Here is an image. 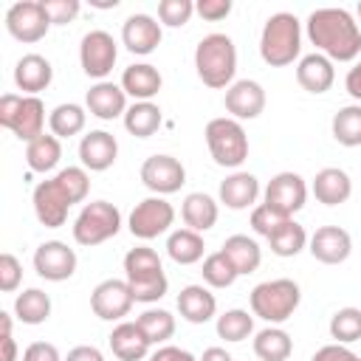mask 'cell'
<instances>
[{
	"label": "cell",
	"instance_id": "cell-46",
	"mask_svg": "<svg viewBox=\"0 0 361 361\" xmlns=\"http://www.w3.org/2000/svg\"><path fill=\"white\" fill-rule=\"evenodd\" d=\"M20 279H23V265H20V259H17L14 254H8V251L0 254V290H3V293L17 290Z\"/></svg>",
	"mask_w": 361,
	"mask_h": 361
},
{
	"label": "cell",
	"instance_id": "cell-32",
	"mask_svg": "<svg viewBox=\"0 0 361 361\" xmlns=\"http://www.w3.org/2000/svg\"><path fill=\"white\" fill-rule=\"evenodd\" d=\"M203 248H206L203 237L197 231H192V228H178L166 240V254L178 265H195V262H200L203 259Z\"/></svg>",
	"mask_w": 361,
	"mask_h": 361
},
{
	"label": "cell",
	"instance_id": "cell-47",
	"mask_svg": "<svg viewBox=\"0 0 361 361\" xmlns=\"http://www.w3.org/2000/svg\"><path fill=\"white\" fill-rule=\"evenodd\" d=\"M51 25H65L79 14V0H42Z\"/></svg>",
	"mask_w": 361,
	"mask_h": 361
},
{
	"label": "cell",
	"instance_id": "cell-17",
	"mask_svg": "<svg viewBox=\"0 0 361 361\" xmlns=\"http://www.w3.org/2000/svg\"><path fill=\"white\" fill-rule=\"evenodd\" d=\"M161 23L149 14H133L124 20L121 25V42L130 54H138V56H147L152 54L158 45H161Z\"/></svg>",
	"mask_w": 361,
	"mask_h": 361
},
{
	"label": "cell",
	"instance_id": "cell-44",
	"mask_svg": "<svg viewBox=\"0 0 361 361\" xmlns=\"http://www.w3.org/2000/svg\"><path fill=\"white\" fill-rule=\"evenodd\" d=\"M195 14V3L192 0H161L158 3V20L169 28H180L189 23V17Z\"/></svg>",
	"mask_w": 361,
	"mask_h": 361
},
{
	"label": "cell",
	"instance_id": "cell-36",
	"mask_svg": "<svg viewBox=\"0 0 361 361\" xmlns=\"http://www.w3.org/2000/svg\"><path fill=\"white\" fill-rule=\"evenodd\" d=\"M85 121H87V113L85 107L68 102V104H56L48 116V127L56 138H71V135H79L85 130Z\"/></svg>",
	"mask_w": 361,
	"mask_h": 361
},
{
	"label": "cell",
	"instance_id": "cell-18",
	"mask_svg": "<svg viewBox=\"0 0 361 361\" xmlns=\"http://www.w3.org/2000/svg\"><path fill=\"white\" fill-rule=\"evenodd\" d=\"M223 104L231 113V118H237V121H245L248 118L251 121V118H257L265 110V90L254 79H240V82H234L226 90Z\"/></svg>",
	"mask_w": 361,
	"mask_h": 361
},
{
	"label": "cell",
	"instance_id": "cell-23",
	"mask_svg": "<svg viewBox=\"0 0 361 361\" xmlns=\"http://www.w3.org/2000/svg\"><path fill=\"white\" fill-rule=\"evenodd\" d=\"M296 82L307 93H316V96L319 93H327L333 87V82H336V68H333V62L324 54H319V51L316 54H307L296 65Z\"/></svg>",
	"mask_w": 361,
	"mask_h": 361
},
{
	"label": "cell",
	"instance_id": "cell-54",
	"mask_svg": "<svg viewBox=\"0 0 361 361\" xmlns=\"http://www.w3.org/2000/svg\"><path fill=\"white\" fill-rule=\"evenodd\" d=\"M197 361H234V358L223 347H209V350H203V355Z\"/></svg>",
	"mask_w": 361,
	"mask_h": 361
},
{
	"label": "cell",
	"instance_id": "cell-20",
	"mask_svg": "<svg viewBox=\"0 0 361 361\" xmlns=\"http://www.w3.org/2000/svg\"><path fill=\"white\" fill-rule=\"evenodd\" d=\"M307 245H310L313 259H319L324 265H338V262H344L350 257L353 237L341 226H322V228L313 231V237H310Z\"/></svg>",
	"mask_w": 361,
	"mask_h": 361
},
{
	"label": "cell",
	"instance_id": "cell-56",
	"mask_svg": "<svg viewBox=\"0 0 361 361\" xmlns=\"http://www.w3.org/2000/svg\"><path fill=\"white\" fill-rule=\"evenodd\" d=\"M358 17H361V3H358Z\"/></svg>",
	"mask_w": 361,
	"mask_h": 361
},
{
	"label": "cell",
	"instance_id": "cell-3",
	"mask_svg": "<svg viewBox=\"0 0 361 361\" xmlns=\"http://www.w3.org/2000/svg\"><path fill=\"white\" fill-rule=\"evenodd\" d=\"M299 51H302V23L288 11L271 14L259 34L262 62L271 68H285L299 56Z\"/></svg>",
	"mask_w": 361,
	"mask_h": 361
},
{
	"label": "cell",
	"instance_id": "cell-4",
	"mask_svg": "<svg viewBox=\"0 0 361 361\" xmlns=\"http://www.w3.org/2000/svg\"><path fill=\"white\" fill-rule=\"evenodd\" d=\"M124 276L130 282V290H133V299L135 302H158L169 282H166V274H164V265H161V257L147 248V245H138V248H130L127 257H124Z\"/></svg>",
	"mask_w": 361,
	"mask_h": 361
},
{
	"label": "cell",
	"instance_id": "cell-30",
	"mask_svg": "<svg viewBox=\"0 0 361 361\" xmlns=\"http://www.w3.org/2000/svg\"><path fill=\"white\" fill-rule=\"evenodd\" d=\"M220 251L228 257V262L237 268V274H254L262 262V248L248 234H231Z\"/></svg>",
	"mask_w": 361,
	"mask_h": 361
},
{
	"label": "cell",
	"instance_id": "cell-37",
	"mask_svg": "<svg viewBox=\"0 0 361 361\" xmlns=\"http://www.w3.org/2000/svg\"><path fill=\"white\" fill-rule=\"evenodd\" d=\"M268 245H271V251H274L276 257H296V254L307 245V231H305V226H299V223L290 217V220H285V223L268 237Z\"/></svg>",
	"mask_w": 361,
	"mask_h": 361
},
{
	"label": "cell",
	"instance_id": "cell-25",
	"mask_svg": "<svg viewBox=\"0 0 361 361\" xmlns=\"http://www.w3.org/2000/svg\"><path fill=\"white\" fill-rule=\"evenodd\" d=\"M161 85H164V79H161L158 68L149 62H135V65L124 68V73H121V90L127 96H133L135 102H149L152 96H158Z\"/></svg>",
	"mask_w": 361,
	"mask_h": 361
},
{
	"label": "cell",
	"instance_id": "cell-1",
	"mask_svg": "<svg viewBox=\"0 0 361 361\" xmlns=\"http://www.w3.org/2000/svg\"><path fill=\"white\" fill-rule=\"evenodd\" d=\"M307 39L330 62H353L361 56V28L344 8H316L305 23Z\"/></svg>",
	"mask_w": 361,
	"mask_h": 361
},
{
	"label": "cell",
	"instance_id": "cell-29",
	"mask_svg": "<svg viewBox=\"0 0 361 361\" xmlns=\"http://www.w3.org/2000/svg\"><path fill=\"white\" fill-rule=\"evenodd\" d=\"M217 214H220V209H217V200L212 197V195H206V192H192V195H186L183 197V206H180V217H183V223H186V228H192V231H209L214 223H217Z\"/></svg>",
	"mask_w": 361,
	"mask_h": 361
},
{
	"label": "cell",
	"instance_id": "cell-35",
	"mask_svg": "<svg viewBox=\"0 0 361 361\" xmlns=\"http://www.w3.org/2000/svg\"><path fill=\"white\" fill-rule=\"evenodd\" d=\"M161 118L164 116H161V107L158 104H152V102H135L124 113V127L135 138H149L152 133H158Z\"/></svg>",
	"mask_w": 361,
	"mask_h": 361
},
{
	"label": "cell",
	"instance_id": "cell-14",
	"mask_svg": "<svg viewBox=\"0 0 361 361\" xmlns=\"http://www.w3.org/2000/svg\"><path fill=\"white\" fill-rule=\"evenodd\" d=\"M133 290H130V282L127 279H104L93 288L90 293V307L99 319L104 322H118L130 313L133 307Z\"/></svg>",
	"mask_w": 361,
	"mask_h": 361
},
{
	"label": "cell",
	"instance_id": "cell-53",
	"mask_svg": "<svg viewBox=\"0 0 361 361\" xmlns=\"http://www.w3.org/2000/svg\"><path fill=\"white\" fill-rule=\"evenodd\" d=\"M344 87H347V93L361 104V59L347 71V76H344Z\"/></svg>",
	"mask_w": 361,
	"mask_h": 361
},
{
	"label": "cell",
	"instance_id": "cell-50",
	"mask_svg": "<svg viewBox=\"0 0 361 361\" xmlns=\"http://www.w3.org/2000/svg\"><path fill=\"white\" fill-rule=\"evenodd\" d=\"M310 361H361V355H355L350 347L344 344H324L313 353Z\"/></svg>",
	"mask_w": 361,
	"mask_h": 361
},
{
	"label": "cell",
	"instance_id": "cell-16",
	"mask_svg": "<svg viewBox=\"0 0 361 361\" xmlns=\"http://www.w3.org/2000/svg\"><path fill=\"white\" fill-rule=\"evenodd\" d=\"M34 271L48 282H65L76 271V251L68 243L48 240L34 251Z\"/></svg>",
	"mask_w": 361,
	"mask_h": 361
},
{
	"label": "cell",
	"instance_id": "cell-40",
	"mask_svg": "<svg viewBox=\"0 0 361 361\" xmlns=\"http://www.w3.org/2000/svg\"><path fill=\"white\" fill-rule=\"evenodd\" d=\"M254 333V316L248 310H226L223 316H217V336L226 341H245Z\"/></svg>",
	"mask_w": 361,
	"mask_h": 361
},
{
	"label": "cell",
	"instance_id": "cell-13",
	"mask_svg": "<svg viewBox=\"0 0 361 361\" xmlns=\"http://www.w3.org/2000/svg\"><path fill=\"white\" fill-rule=\"evenodd\" d=\"M31 203H34V214L42 226L48 228H59L65 226L68 220V212L73 206V200L68 197V192L62 189V183L56 178L51 180H42L34 186V195H31Z\"/></svg>",
	"mask_w": 361,
	"mask_h": 361
},
{
	"label": "cell",
	"instance_id": "cell-10",
	"mask_svg": "<svg viewBox=\"0 0 361 361\" xmlns=\"http://www.w3.org/2000/svg\"><path fill=\"white\" fill-rule=\"evenodd\" d=\"M172 223H175V209L161 195L144 197L130 212V234L138 237V240H155L158 234L169 231Z\"/></svg>",
	"mask_w": 361,
	"mask_h": 361
},
{
	"label": "cell",
	"instance_id": "cell-5",
	"mask_svg": "<svg viewBox=\"0 0 361 361\" xmlns=\"http://www.w3.org/2000/svg\"><path fill=\"white\" fill-rule=\"evenodd\" d=\"M251 313L259 316L262 322L268 324H282L293 316V310L299 307L302 302V290L293 279H268V282H259L251 296Z\"/></svg>",
	"mask_w": 361,
	"mask_h": 361
},
{
	"label": "cell",
	"instance_id": "cell-21",
	"mask_svg": "<svg viewBox=\"0 0 361 361\" xmlns=\"http://www.w3.org/2000/svg\"><path fill=\"white\" fill-rule=\"evenodd\" d=\"M85 104L90 110V116L102 118V121H113L118 116L127 113V93L121 90V85H113V82H96L87 96H85Z\"/></svg>",
	"mask_w": 361,
	"mask_h": 361
},
{
	"label": "cell",
	"instance_id": "cell-26",
	"mask_svg": "<svg viewBox=\"0 0 361 361\" xmlns=\"http://www.w3.org/2000/svg\"><path fill=\"white\" fill-rule=\"evenodd\" d=\"M313 195L324 206H341L353 195V180L338 166H324L313 178Z\"/></svg>",
	"mask_w": 361,
	"mask_h": 361
},
{
	"label": "cell",
	"instance_id": "cell-28",
	"mask_svg": "<svg viewBox=\"0 0 361 361\" xmlns=\"http://www.w3.org/2000/svg\"><path fill=\"white\" fill-rule=\"evenodd\" d=\"M178 310L189 324H206L217 313V299L203 285H186L178 293Z\"/></svg>",
	"mask_w": 361,
	"mask_h": 361
},
{
	"label": "cell",
	"instance_id": "cell-55",
	"mask_svg": "<svg viewBox=\"0 0 361 361\" xmlns=\"http://www.w3.org/2000/svg\"><path fill=\"white\" fill-rule=\"evenodd\" d=\"M90 6H96V8H116L118 0H90Z\"/></svg>",
	"mask_w": 361,
	"mask_h": 361
},
{
	"label": "cell",
	"instance_id": "cell-15",
	"mask_svg": "<svg viewBox=\"0 0 361 361\" xmlns=\"http://www.w3.org/2000/svg\"><path fill=\"white\" fill-rule=\"evenodd\" d=\"M141 180L155 195H172L186 183V169L172 155H149L141 164Z\"/></svg>",
	"mask_w": 361,
	"mask_h": 361
},
{
	"label": "cell",
	"instance_id": "cell-39",
	"mask_svg": "<svg viewBox=\"0 0 361 361\" xmlns=\"http://www.w3.org/2000/svg\"><path fill=\"white\" fill-rule=\"evenodd\" d=\"M135 324L141 327V333L149 338V344H164L175 336V316L169 310H161V307H149L144 310Z\"/></svg>",
	"mask_w": 361,
	"mask_h": 361
},
{
	"label": "cell",
	"instance_id": "cell-42",
	"mask_svg": "<svg viewBox=\"0 0 361 361\" xmlns=\"http://www.w3.org/2000/svg\"><path fill=\"white\" fill-rule=\"evenodd\" d=\"M330 336L336 344H353L361 338V307H341L330 319Z\"/></svg>",
	"mask_w": 361,
	"mask_h": 361
},
{
	"label": "cell",
	"instance_id": "cell-33",
	"mask_svg": "<svg viewBox=\"0 0 361 361\" xmlns=\"http://www.w3.org/2000/svg\"><path fill=\"white\" fill-rule=\"evenodd\" d=\"M14 316L23 324H42L51 316V296L39 288H25L14 299Z\"/></svg>",
	"mask_w": 361,
	"mask_h": 361
},
{
	"label": "cell",
	"instance_id": "cell-12",
	"mask_svg": "<svg viewBox=\"0 0 361 361\" xmlns=\"http://www.w3.org/2000/svg\"><path fill=\"white\" fill-rule=\"evenodd\" d=\"M307 200V183L296 172H279L265 186V206L282 217H293Z\"/></svg>",
	"mask_w": 361,
	"mask_h": 361
},
{
	"label": "cell",
	"instance_id": "cell-41",
	"mask_svg": "<svg viewBox=\"0 0 361 361\" xmlns=\"http://www.w3.org/2000/svg\"><path fill=\"white\" fill-rule=\"evenodd\" d=\"M200 274H203V282H206L209 288H228V285H234V279L240 276L237 268L228 262V257H226L223 251L209 254V257L203 259Z\"/></svg>",
	"mask_w": 361,
	"mask_h": 361
},
{
	"label": "cell",
	"instance_id": "cell-51",
	"mask_svg": "<svg viewBox=\"0 0 361 361\" xmlns=\"http://www.w3.org/2000/svg\"><path fill=\"white\" fill-rule=\"evenodd\" d=\"M149 361H197L189 350H180V347H175V344H164V347H158L152 355H149Z\"/></svg>",
	"mask_w": 361,
	"mask_h": 361
},
{
	"label": "cell",
	"instance_id": "cell-24",
	"mask_svg": "<svg viewBox=\"0 0 361 361\" xmlns=\"http://www.w3.org/2000/svg\"><path fill=\"white\" fill-rule=\"evenodd\" d=\"M107 341H110V350H113V355L118 361H141V358H147V353L152 347L149 338L141 333V327L135 322L116 324Z\"/></svg>",
	"mask_w": 361,
	"mask_h": 361
},
{
	"label": "cell",
	"instance_id": "cell-8",
	"mask_svg": "<svg viewBox=\"0 0 361 361\" xmlns=\"http://www.w3.org/2000/svg\"><path fill=\"white\" fill-rule=\"evenodd\" d=\"M118 228H121V212L110 200H93L73 220V240L90 248V245H99L116 237Z\"/></svg>",
	"mask_w": 361,
	"mask_h": 361
},
{
	"label": "cell",
	"instance_id": "cell-11",
	"mask_svg": "<svg viewBox=\"0 0 361 361\" xmlns=\"http://www.w3.org/2000/svg\"><path fill=\"white\" fill-rule=\"evenodd\" d=\"M6 28L17 42H39L51 28V20L42 8V0H20V3L8 6Z\"/></svg>",
	"mask_w": 361,
	"mask_h": 361
},
{
	"label": "cell",
	"instance_id": "cell-49",
	"mask_svg": "<svg viewBox=\"0 0 361 361\" xmlns=\"http://www.w3.org/2000/svg\"><path fill=\"white\" fill-rule=\"evenodd\" d=\"M23 361H65L51 341H31L23 353Z\"/></svg>",
	"mask_w": 361,
	"mask_h": 361
},
{
	"label": "cell",
	"instance_id": "cell-9",
	"mask_svg": "<svg viewBox=\"0 0 361 361\" xmlns=\"http://www.w3.org/2000/svg\"><path fill=\"white\" fill-rule=\"evenodd\" d=\"M118 59V45L113 39V34L96 28V31H87L79 42V62H82V71L90 76V79H99L104 82V76L113 71Z\"/></svg>",
	"mask_w": 361,
	"mask_h": 361
},
{
	"label": "cell",
	"instance_id": "cell-22",
	"mask_svg": "<svg viewBox=\"0 0 361 361\" xmlns=\"http://www.w3.org/2000/svg\"><path fill=\"white\" fill-rule=\"evenodd\" d=\"M51 79H54V68L39 54H25L14 65V85L23 90V96H37L51 85Z\"/></svg>",
	"mask_w": 361,
	"mask_h": 361
},
{
	"label": "cell",
	"instance_id": "cell-38",
	"mask_svg": "<svg viewBox=\"0 0 361 361\" xmlns=\"http://www.w3.org/2000/svg\"><path fill=\"white\" fill-rule=\"evenodd\" d=\"M333 138L341 147H361V104H347L333 116Z\"/></svg>",
	"mask_w": 361,
	"mask_h": 361
},
{
	"label": "cell",
	"instance_id": "cell-19",
	"mask_svg": "<svg viewBox=\"0 0 361 361\" xmlns=\"http://www.w3.org/2000/svg\"><path fill=\"white\" fill-rule=\"evenodd\" d=\"M118 158V141L107 130H90L79 141V161L90 172H104Z\"/></svg>",
	"mask_w": 361,
	"mask_h": 361
},
{
	"label": "cell",
	"instance_id": "cell-27",
	"mask_svg": "<svg viewBox=\"0 0 361 361\" xmlns=\"http://www.w3.org/2000/svg\"><path fill=\"white\" fill-rule=\"evenodd\" d=\"M257 197H259V180L251 172H231L220 183V203H226V209H234V212L251 209Z\"/></svg>",
	"mask_w": 361,
	"mask_h": 361
},
{
	"label": "cell",
	"instance_id": "cell-48",
	"mask_svg": "<svg viewBox=\"0 0 361 361\" xmlns=\"http://www.w3.org/2000/svg\"><path fill=\"white\" fill-rule=\"evenodd\" d=\"M195 11L209 23H220L231 14V0H197Z\"/></svg>",
	"mask_w": 361,
	"mask_h": 361
},
{
	"label": "cell",
	"instance_id": "cell-31",
	"mask_svg": "<svg viewBox=\"0 0 361 361\" xmlns=\"http://www.w3.org/2000/svg\"><path fill=\"white\" fill-rule=\"evenodd\" d=\"M62 158V144L54 133H42L39 138L25 144V164L31 172H51Z\"/></svg>",
	"mask_w": 361,
	"mask_h": 361
},
{
	"label": "cell",
	"instance_id": "cell-6",
	"mask_svg": "<svg viewBox=\"0 0 361 361\" xmlns=\"http://www.w3.org/2000/svg\"><path fill=\"white\" fill-rule=\"evenodd\" d=\"M0 124L11 130L20 141H34L45 130V104L39 96H17L3 93L0 96Z\"/></svg>",
	"mask_w": 361,
	"mask_h": 361
},
{
	"label": "cell",
	"instance_id": "cell-45",
	"mask_svg": "<svg viewBox=\"0 0 361 361\" xmlns=\"http://www.w3.org/2000/svg\"><path fill=\"white\" fill-rule=\"evenodd\" d=\"M285 220H290V217H282V214H276L271 206H265V203H259V206H254L251 209V228L257 231V234H262L265 240L285 223Z\"/></svg>",
	"mask_w": 361,
	"mask_h": 361
},
{
	"label": "cell",
	"instance_id": "cell-7",
	"mask_svg": "<svg viewBox=\"0 0 361 361\" xmlns=\"http://www.w3.org/2000/svg\"><path fill=\"white\" fill-rule=\"evenodd\" d=\"M203 135H206V147L217 166L237 169L248 158V135L237 118H226V116L212 118Z\"/></svg>",
	"mask_w": 361,
	"mask_h": 361
},
{
	"label": "cell",
	"instance_id": "cell-43",
	"mask_svg": "<svg viewBox=\"0 0 361 361\" xmlns=\"http://www.w3.org/2000/svg\"><path fill=\"white\" fill-rule=\"evenodd\" d=\"M54 178L62 183V189L68 192V197L73 203H82L87 197V192H90V175L85 172V166H65Z\"/></svg>",
	"mask_w": 361,
	"mask_h": 361
},
{
	"label": "cell",
	"instance_id": "cell-2",
	"mask_svg": "<svg viewBox=\"0 0 361 361\" xmlns=\"http://www.w3.org/2000/svg\"><path fill=\"white\" fill-rule=\"evenodd\" d=\"M195 71L206 87H231L237 73V48L228 34H206L195 48Z\"/></svg>",
	"mask_w": 361,
	"mask_h": 361
},
{
	"label": "cell",
	"instance_id": "cell-52",
	"mask_svg": "<svg viewBox=\"0 0 361 361\" xmlns=\"http://www.w3.org/2000/svg\"><path fill=\"white\" fill-rule=\"evenodd\" d=\"M65 361H104V355H102V350L93 347V344H79V347H73V350L68 353Z\"/></svg>",
	"mask_w": 361,
	"mask_h": 361
},
{
	"label": "cell",
	"instance_id": "cell-34",
	"mask_svg": "<svg viewBox=\"0 0 361 361\" xmlns=\"http://www.w3.org/2000/svg\"><path fill=\"white\" fill-rule=\"evenodd\" d=\"M254 353L259 361H288L293 353V341L282 327H265L254 336Z\"/></svg>",
	"mask_w": 361,
	"mask_h": 361
}]
</instances>
